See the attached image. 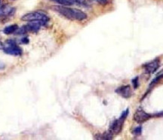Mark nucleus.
<instances>
[{"label": "nucleus", "mask_w": 163, "mask_h": 140, "mask_svg": "<svg viewBox=\"0 0 163 140\" xmlns=\"http://www.w3.org/2000/svg\"><path fill=\"white\" fill-rule=\"evenodd\" d=\"M52 8L54 11L58 12L63 17L71 20H76V21H82L87 18V15L82 11L81 10L72 8L69 6H52Z\"/></svg>", "instance_id": "1"}, {"label": "nucleus", "mask_w": 163, "mask_h": 140, "mask_svg": "<svg viewBox=\"0 0 163 140\" xmlns=\"http://www.w3.org/2000/svg\"><path fill=\"white\" fill-rule=\"evenodd\" d=\"M21 20L24 21H29V22H39L45 25L49 21V17L46 14L42 11H37L24 15L21 17Z\"/></svg>", "instance_id": "2"}, {"label": "nucleus", "mask_w": 163, "mask_h": 140, "mask_svg": "<svg viewBox=\"0 0 163 140\" xmlns=\"http://www.w3.org/2000/svg\"><path fill=\"white\" fill-rule=\"evenodd\" d=\"M128 109H126L124 112L122 113V115L119 117V119L115 120L111 123V125L109 127V133H110L113 137L114 135H117L120 133L122 129V127H123V123H124L126 118L128 116Z\"/></svg>", "instance_id": "3"}, {"label": "nucleus", "mask_w": 163, "mask_h": 140, "mask_svg": "<svg viewBox=\"0 0 163 140\" xmlns=\"http://www.w3.org/2000/svg\"><path fill=\"white\" fill-rule=\"evenodd\" d=\"M4 52L7 54L13 56H20L22 54V49L15 44V42L12 40H9L7 42V46H6L3 49Z\"/></svg>", "instance_id": "4"}, {"label": "nucleus", "mask_w": 163, "mask_h": 140, "mask_svg": "<svg viewBox=\"0 0 163 140\" xmlns=\"http://www.w3.org/2000/svg\"><path fill=\"white\" fill-rule=\"evenodd\" d=\"M152 114H150L148 113H146L142 108H138L137 110L135 111L134 114L133 116L134 121L137 122V123H143L145 121H148L149 119L152 118Z\"/></svg>", "instance_id": "5"}, {"label": "nucleus", "mask_w": 163, "mask_h": 140, "mask_svg": "<svg viewBox=\"0 0 163 140\" xmlns=\"http://www.w3.org/2000/svg\"><path fill=\"white\" fill-rule=\"evenodd\" d=\"M160 66V61L159 59H155L150 61L149 63H146L143 66L144 71L147 74H152L156 72Z\"/></svg>", "instance_id": "6"}, {"label": "nucleus", "mask_w": 163, "mask_h": 140, "mask_svg": "<svg viewBox=\"0 0 163 140\" xmlns=\"http://www.w3.org/2000/svg\"><path fill=\"white\" fill-rule=\"evenodd\" d=\"M116 92L123 98H125V99L130 98L132 95V88L129 85H124V86L119 87L116 90Z\"/></svg>", "instance_id": "7"}, {"label": "nucleus", "mask_w": 163, "mask_h": 140, "mask_svg": "<svg viewBox=\"0 0 163 140\" xmlns=\"http://www.w3.org/2000/svg\"><path fill=\"white\" fill-rule=\"evenodd\" d=\"M17 30H18V26H17V24H12V25L6 26L4 29L3 32L4 33L6 34V35H11V34L15 33Z\"/></svg>", "instance_id": "8"}, {"label": "nucleus", "mask_w": 163, "mask_h": 140, "mask_svg": "<svg viewBox=\"0 0 163 140\" xmlns=\"http://www.w3.org/2000/svg\"><path fill=\"white\" fill-rule=\"evenodd\" d=\"M73 3V5L76 6H82V7L89 8L91 6V3L89 2V0H71Z\"/></svg>", "instance_id": "9"}, {"label": "nucleus", "mask_w": 163, "mask_h": 140, "mask_svg": "<svg viewBox=\"0 0 163 140\" xmlns=\"http://www.w3.org/2000/svg\"><path fill=\"white\" fill-rule=\"evenodd\" d=\"M52 2L60 4L61 6H73V3L71 0H52Z\"/></svg>", "instance_id": "10"}, {"label": "nucleus", "mask_w": 163, "mask_h": 140, "mask_svg": "<svg viewBox=\"0 0 163 140\" xmlns=\"http://www.w3.org/2000/svg\"><path fill=\"white\" fill-rule=\"evenodd\" d=\"M141 131H142V127L141 126L139 127H137L136 128H134L133 131V134H134L135 136H139L141 133Z\"/></svg>", "instance_id": "11"}, {"label": "nucleus", "mask_w": 163, "mask_h": 140, "mask_svg": "<svg viewBox=\"0 0 163 140\" xmlns=\"http://www.w3.org/2000/svg\"><path fill=\"white\" fill-rule=\"evenodd\" d=\"M162 78H163V75H161V76H158V77H156L155 79L153 80V81H152V83H151V85H150V86H153L154 85H156V83H158L159 82V81H160V79H161Z\"/></svg>", "instance_id": "12"}, {"label": "nucleus", "mask_w": 163, "mask_h": 140, "mask_svg": "<svg viewBox=\"0 0 163 140\" xmlns=\"http://www.w3.org/2000/svg\"><path fill=\"white\" fill-rule=\"evenodd\" d=\"M132 83H133V86H134V88L136 89L137 87H138V85H139V83H138V78H135L134 79L132 80Z\"/></svg>", "instance_id": "13"}, {"label": "nucleus", "mask_w": 163, "mask_h": 140, "mask_svg": "<svg viewBox=\"0 0 163 140\" xmlns=\"http://www.w3.org/2000/svg\"><path fill=\"white\" fill-rule=\"evenodd\" d=\"M95 2H98L100 5H106L107 3V0H95Z\"/></svg>", "instance_id": "14"}, {"label": "nucleus", "mask_w": 163, "mask_h": 140, "mask_svg": "<svg viewBox=\"0 0 163 140\" xmlns=\"http://www.w3.org/2000/svg\"><path fill=\"white\" fill-rule=\"evenodd\" d=\"M22 43H27L29 42V39L27 38H24V39H22Z\"/></svg>", "instance_id": "15"}, {"label": "nucleus", "mask_w": 163, "mask_h": 140, "mask_svg": "<svg viewBox=\"0 0 163 140\" xmlns=\"http://www.w3.org/2000/svg\"><path fill=\"white\" fill-rule=\"evenodd\" d=\"M4 67H5V66H4L3 63H0V69H2Z\"/></svg>", "instance_id": "16"}, {"label": "nucleus", "mask_w": 163, "mask_h": 140, "mask_svg": "<svg viewBox=\"0 0 163 140\" xmlns=\"http://www.w3.org/2000/svg\"><path fill=\"white\" fill-rule=\"evenodd\" d=\"M2 47H3V46H2V44L1 42H0V48H2Z\"/></svg>", "instance_id": "17"}]
</instances>
